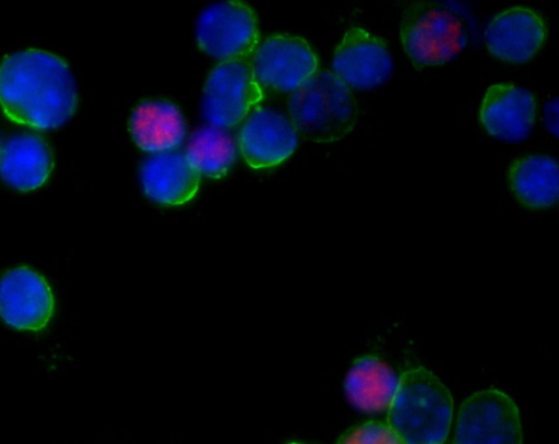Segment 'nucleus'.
Returning <instances> with one entry per match:
<instances>
[{"label": "nucleus", "instance_id": "6ab92c4d", "mask_svg": "<svg viewBox=\"0 0 559 444\" xmlns=\"http://www.w3.org/2000/svg\"><path fill=\"white\" fill-rule=\"evenodd\" d=\"M185 155L200 176L222 178L236 158V144L226 129L207 124L192 133Z\"/></svg>", "mask_w": 559, "mask_h": 444}, {"label": "nucleus", "instance_id": "aec40b11", "mask_svg": "<svg viewBox=\"0 0 559 444\" xmlns=\"http://www.w3.org/2000/svg\"><path fill=\"white\" fill-rule=\"evenodd\" d=\"M337 444H403L388 424L370 421L346 432Z\"/></svg>", "mask_w": 559, "mask_h": 444}, {"label": "nucleus", "instance_id": "f3484780", "mask_svg": "<svg viewBox=\"0 0 559 444\" xmlns=\"http://www.w3.org/2000/svg\"><path fill=\"white\" fill-rule=\"evenodd\" d=\"M399 379L383 360L367 356L352 365L344 381L348 401L365 412H380L389 408Z\"/></svg>", "mask_w": 559, "mask_h": 444}, {"label": "nucleus", "instance_id": "4468645a", "mask_svg": "<svg viewBox=\"0 0 559 444\" xmlns=\"http://www.w3.org/2000/svg\"><path fill=\"white\" fill-rule=\"evenodd\" d=\"M140 181L151 200L164 205H181L195 195L200 175L185 153L169 151L153 154L142 163Z\"/></svg>", "mask_w": 559, "mask_h": 444}, {"label": "nucleus", "instance_id": "0eeeda50", "mask_svg": "<svg viewBox=\"0 0 559 444\" xmlns=\"http://www.w3.org/2000/svg\"><path fill=\"white\" fill-rule=\"evenodd\" d=\"M453 444H522L520 413L503 392H477L462 404Z\"/></svg>", "mask_w": 559, "mask_h": 444}, {"label": "nucleus", "instance_id": "dca6fc26", "mask_svg": "<svg viewBox=\"0 0 559 444\" xmlns=\"http://www.w3.org/2000/svg\"><path fill=\"white\" fill-rule=\"evenodd\" d=\"M129 128L135 144L153 154L173 151L182 142L186 133L180 111L166 101L139 105L132 113Z\"/></svg>", "mask_w": 559, "mask_h": 444}, {"label": "nucleus", "instance_id": "412c9836", "mask_svg": "<svg viewBox=\"0 0 559 444\" xmlns=\"http://www.w3.org/2000/svg\"><path fill=\"white\" fill-rule=\"evenodd\" d=\"M545 120L550 132L557 135L558 132V105L557 99L547 103L545 108Z\"/></svg>", "mask_w": 559, "mask_h": 444}, {"label": "nucleus", "instance_id": "ddd939ff", "mask_svg": "<svg viewBox=\"0 0 559 444\" xmlns=\"http://www.w3.org/2000/svg\"><path fill=\"white\" fill-rule=\"evenodd\" d=\"M535 116L534 95L511 83L491 85L479 109V120L486 132L504 142L526 139L534 125Z\"/></svg>", "mask_w": 559, "mask_h": 444}, {"label": "nucleus", "instance_id": "f8f14e48", "mask_svg": "<svg viewBox=\"0 0 559 444\" xmlns=\"http://www.w3.org/2000/svg\"><path fill=\"white\" fill-rule=\"evenodd\" d=\"M546 35V24L540 14L525 7H513L491 20L485 31V43L496 58L524 63L538 52Z\"/></svg>", "mask_w": 559, "mask_h": 444}, {"label": "nucleus", "instance_id": "a211bd4d", "mask_svg": "<svg viewBox=\"0 0 559 444\" xmlns=\"http://www.w3.org/2000/svg\"><path fill=\"white\" fill-rule=\"evenodd\" d=\"M508 179L513 194L526 207L547 208L558 201V165L548 156L518 158L510 166Z\"/></svg>", "mask_w": 559, "mask_h": 444}, {"label": "nucleus", "instance_id": "f257e3e1", "mask_svg": "<svg viewBox=\"0 0 559 444\" xmlns=\"http://www.w3.org/2000/svg\"><path fill=\"white\" fill-rule=\"evenodd\" d=\"M0 106L15 123L49 130L75 112L78 91L67 62L39 49H26L0 62Z\"/></svg>", "mask_w": 559, "mask_h": 444}, {"label": "nucleus", "instance_id": "9b49d317", "mask_svg": "<svg viewBox=\"0 0 559 444\" xmlns=\"http://www.w3.org/2000/svg\"><path fill=\"white\" fill-rule=\"evenodd\" d=\"M298 134L292 121L271 109L257 108L246 119L239 147L246 163L255 169L276 166L295 151Z\"/></svg>", "mask_w": 559, "mask_h": 444}, {"label": "nucleus", "instance_id": "20e7f679", "mask_svg": "<svg viewBox=\"0 0 559 444\" xmlns=\"http://www.w3.org/2000/svg\"><path fill=\"white\" fill-rule=\"evenodd\" d=\"M400 35L406 55L418 69L451 61L467 43L462 19L437 2L409 4L402 16Z\"/></svg>", "mask_w": 559, "mask_h": 444}, {"label": "nucleus", "instance_id": "4be33fe9", "mask_svg": "<svg viewBox=\"0 0 559 444\" xmlns=\"http://www.w3.org/2000/svg\"><path fill=\"white\" fill-rule=\"evenodd\" d=\"M288 444H301V443H297V442H290V443H288Z\"/></svg>", "mask_w": 559, "mask_h": 444}, {"label": "nucleus", "instance_id": "7ed1b4c3", "mask_svg": "<svg viewBox=\"0 0 559 444\" xmlns=\"http://www.w3.org/2000/svg\"><path fill=\"white\" fill-rule=\"evenodd\" d=\"M288 111L297 134L318 143L343 139L357 120L356 100L350 88L325 70L317 71L293 91Z\"/></svg>", "mask_w": 559, "mask_h": 444}, {"label": "nucleus", "instance_id": "9d476101", "mask_svg": "<svg viewBox=\"0 0 559 444\" xmlns=\"http://www.w3.org/2000/svg\"><path fill=\"white\" fill-rule=\"evenodd\" d=\"M332 68L333 73L348 87L371 89L390 79L393 61L382 38L354 26L336 47Z\"/></svg>", "mask_w": 559, "mask_h": 444}, {"label": "nucleus", "instance_id": "2eb2a0df", "mask_svg": "<svg viewBox=\"0 0 559 444\" xmlns=\"http://www.w3.org/2000/svg\"><path fill=\"white\" fill-rule=\"evenodd\" d=\"M52 168V153L39 135H15L0 149V176L16 190L26 192L41 187Z\"/></svg>", "mask_w": 559, "mask_h": 444}, {"label": "nucleus", "instance_id": "423d86ee", "mask_svg": "<svg viewBox=\"0 0 559 444\" xmlns=\"http://www.w3.org/2000/svg\"><path fill=\"white\" fill-rule=\"evenodd\" d=\"M262 98L249 60L222 61L205 82L202 112L210 125L228 129L242 121Z\"/></svg>", "mask_w": 559, "mask_h": 444}, {"label": "nucleus", "instance_id": "6e6552de", "mask_svg": "<svg viewBox=\"0 0 559 444\" xmlns=\"http://www.w3.org/2000/svg\"><path fill=\"white\" fill-rule=\"evenodd\" d=\"M250 64L261 87L293 92L318 71L309 44L287 34L273 35L259 45Z\"/></svg>", "mask_w": 559, "mask_h": 444}, {"label": "nucleus", "instance_id": "f03ea898", "mask_svg": "<svg viewBox=\"0 0 559 444\" xmlns=\"http://www.w3.org/2000/svg\"><path fill=\"white\" fill-rule=\"evenodd\" d=\"M453 400L429 370L405 371L388 408V425L403 444H443L452 422Z\"/></svg>", "mask_w": 559, "mask_h": 444}, {"label": "nucleus", "instance_id": "39448f33", "mask_svg": "<svg viewBox=\"0 0 559 444\" xmlns=\"http://www.w3.org/2000/svg\"><path fill=\"white\" fill-rule=\"evenodd\" d=\"M199 47L222 61L248 60L259 46L253 10L242 1H223L207 7L199 16Z\"/></svg>", "mask_w": 559, "mask_h": 444}, {"label": "nucleus", "instance_id": "1a4fd4ad", "mask_svg": "<svg viewBox=\"0 0 559 444\" xmlns=\"http://www.w3.org/2000/svg\"><path fill=\"white\" fill-rule=\"evenodd\" d=\"M53 295L46 279L27 266L5 272L0 278V316L10 326L37 332L53 313Z\"/></svg>", "mask_w": 559, "mask_h": 444}]
</instances>
